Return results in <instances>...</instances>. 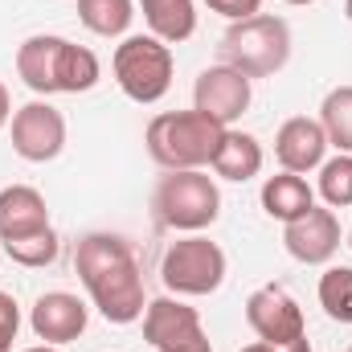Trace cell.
<instances>
[{"label":"cell","instance_id":"cell-1","mask_svg":"<svg viewBox=\"0 0 352 352\" xmlns=\"http://www.w3.org/2000/svg\"><path fill=\"white\" fill-rule=\"evenodd\" d=\"M74 270L87 287V295L94 299V307L102 311L107 324H135L144 320V274L140 263L131 254V246L119 234H87L78 238L74 250Z\"/></svg>","mask_w":352,"mask_h":352},{"label":"cell","instance_id":"cell-2","mask_svg":"<svg viewBox=\"0 0 352 352\" xmlns=\"http://www.w3.org/2000/svg\"><path fill=\"white\" fill-rule=\"evenodd\" d=\"M16 74L33 94H87L98 87L102 66L87 45H74L58 33H37L21 41Z\"/></svg>","mask_w":352,"mask_h":352},{"label":"cell","instance_id":"cell-3","mask_svg":"<svg viewBox=\"0 0 352 352\" xmlns=\"http://www.w3.org/2000/svg\"><path fill=\"white\" fill-rule=\"evenodd\" d=\"M221 140H226V127L201 111H164L144 131L148 156L164 173H188V168L213 164Z\"/></svg>","mask_w":352,"mask_h":352},{"label":"cell","instance_id":"cell-4","mask_svg":"<svg viewBox=\"0 0 352 352\" xmlns=\"http://www.w3.org/2000/svg\"><path fill=\"white\" fill-rule=\"evenodd\" d=\"M291 58V29L283 16H250V21H234L221 37V62L242 70L250 82L270 78L287 66Z\"/></svg>","mask_w":352,"mask_h":352},{"label":"cell","instance_id":"cell-5","mask_svg":"<svg viewBox=\"0 0 352 352\" xmlns=\"http://www.w3.org/2000/svg\"><path fill=\"white\" fill-rule=\"evenodd\" d=\"M152 209H156V221L164 230L176 234H201L217 221L221 213V192L213 184V176H205L201 168H188V173H168L160 176L156 192H152Z\"/></svg>","mask_w":352,"mask_h":352},{"label":"cell","instance_id":"cell-6","mask_svg":"<svg viewBox=\"0 0 352 352\" xmlns=\"http://www.w3.org/2000/svg\"><path fill=\"white\" fill-rule=\"evenodd\" d=\"M111 70H115V82L119 90L140 102V107H152L160 102L168 90H173V50L160 41V37H123V45H115V58H111Z\"/></svg>","mask_w":352,"mask_h":352},{"label":"cell","instance_id":"cell-7","mask_svg":"<svg viewBox=\"0 0 352 352\" xmlns=\"http://www.w3.org/2000/svg\"><path fill=\"white\" fill-rule=\"evenodd\" d=\"M160 278L173 295H213L226 283V250L201 234L176 238L160 258Z\"/></svg>","mask_w":352,"mask_h":352},{"label":"cell","instance_id":"cell-8","mask_svg":"<svg viewBox=\"0 0 352 352\" xmlns=\"http://www.w3.org/2000/svg\"><path fill=\"white\" fill-rule=\"evenodd\" d=\"M246 324L254 328V336L263 344H274V349H303V344H311L307 328H303L299 303L278 283H266L258 291H250V299H246Z\"/></svg>","mask_w":352,"mask_h":352},{"label":"cell","instance_id":"cell-9","mask_svg":"<svg viewBox=\"0 0 352 352\" xmlns=\"http://www.w3.org/2000/svg\"><path fill=\"white\" fill-rule=\"evenodd\" d=\"M62 148H66V119L54 102L33 98L12 111V152L21 160L45 164V160H58Z\"/></svg>","mask_w":352,"mask_h":352},{"label":"cell","instance_id":"cell-10","mask_svg":"<svg viewBox=\"0 0 352 352\" xmlns=\"http://www.w3.org/2000/svg\"><path fill=\"white\" fill-rule=\"evenodd\" d=\"M250 98H254L250 78H246L242 70L226 66V62L201 70L197 82H192V111L217 119L221 127H230L234 119H242V115L250 111Z\"/></svg>","mask_w":352,"mask_h":352},{"label":"cell","instance_id":"cell-11","mask_svg":"<svg viewBox=\"0 0 352 352\" xmlns=\"http://www.w3.org/2000/svg\"><path fill=\"white\" fill-rule=\"evenodd\" d=\"M283 246H287V254L295 263H303V266L332 263V254L340 250V221H336V213L311 205L303 217L283 226Z\"/></svg>","mask_w":352,"mask_h":352},{"label":"cell","instance_id":"cell-12","mask_svg":"<svg viewBox=\"0 0 352 352\" xmlns=\"http://www.w3.org/2000/svg\"><path fill=\"white\" fill-rule=\"evenodd\" d=\"M29 328L37 340L62 349L87 332V303L70 291H45V295H37V303L29 311Z\"/></svg>","mask_w":352,"mask_h":352},{"label":"cell","instance_id":"cell-13","mask_svg":"<svg viewBox=\"0 0 352 352\" xmlns=\"http://www.w3.org/2000/svg\"><path fill=\"white\" fill-rule=\"evenodd\" d=\"M197 336H205V328H201L197 307H188L184 299L164 295V299H152V303L144 307V340L156 352L192 344Z\"/></svg>","mask_w":352,"mask_h":352},{"label":"cell","instance_id":"cell-14","mask_svg":"<svg viewBox=\"0 0 352 352\" xmlns=\"http://www.w3.org/2000/svg\"><path fill=\"white\" fill-rule=\"evenodd\" d=\"M324 152H328V135L320 127V119H307V115H295L278 127L274 135V156L283 164V173H311L324 164Z\"/></svg>","mask_w":352,"mask_h":352},{"label":"cell","instance_id":"cell-15","mask_svg":"<svg viewBox=\"0 0 352 352\" xmlns=\"http://www.w3.org/2000/svg\"><path fill=\"white\" fill-rule=\"evenodd\" d=\"M50 230V209L45 197L33 184H8L0 188V242H16L29 234Z\"/></svg>","mask_w":352,"mask_h":352},{"label":"cell","instance_id":"cell-16","mask_svg":"<svg viewBox=\"0 0 352 352\" xmlns=\"http://www.w3.org/2000/svg\"><path fill=\"white\" fill-rule=\"evenodd\" d=\"M263 164H266L263 144L250 131H230L226 127V140H221V148L213 156V173L221 176V180L246 184V180H254V176L263 173Z\"/></svg>","mask_w":352,"mask_h":352},{"label":"cell","instance_id":"cell-17","mask_svg":"<svg viewBox=\"0 0 352 352\" xmlns=\"http://www.w3.org/2000/svg\"><path fill=\"white\" fill-rule=\"evenodd\" d=\"M316 205V192H311V184L303 180V176L295 173H278L270 176L263 184V209L266 217H274V221H295V217H303L307 209Z\"/></svg>","mask_w":352,"mask_h":352},{"label":"cell","instance_id":"cell-18","mask_svg":"<svg viewBox=\"0 0 352 352\" xmlns=\"http://www.w3.org/2000/svg\"><path fill=\"white\" fill-rule=\"evenodd\" d=\"M140 8H144L152 37H160L164 45H180L197 33V4L192 0H140Z\"/></svg>","mask_w":352,"mask_h":352},{"label":"cell","instance_id":"cell-19","mask_svg":"<svg viewBox=\"0 0 352 352\" xmlns=\"http://www.w3.org/2000/svg\"><path fill=\"white\" fill-rule=\"evenodd\" d=\"M320 127L328 135V148L352 156V87H336L320 102Z\"/></svg>","mask_w":352,"mask_h":352},{"label":"cell","instance_id":"cell-20","mask_svg":"<svg viewBox=\"0 0 352 352\" xmlns=\"http://www.w3.org/2000/svg\"><path fill=\"white\" fill-rule=\"evenodd\" d=\"M135 16L131 0H78V21L98 37H123Z\"/></svg>","mask_w":352,"mask_h":352},{"label":"cell","instance_id":"cell-21","mask_svg":"<svg viewBox=\"0 0 352 352\" xmlns=\"http://www.w3.org/2000/svg\"><path fill=\"white\" fill-rule=\"evenodd\" d=\"M320 307L328 311V320L336 324H352V266H328L320 274Z\"/></svg>","mask_w":352,"mask_h":352},{"label":"cell","instance_id":"cell-22","mask_svg":"<svg viewBox=\"0 0 352 352\" xmlns=\"http://www.w3.org/2000/svg\"><path fill=\"white\" fill-rule=\"evenodd\" d=\"M320 197L328 201V209H349L352 205V156L336 152L332 160L320 164Z\"/></svg>","mask_w":352,"mask_h":352},{"label":"cell","instance_id":"cell-23","mask_svg":"<svg viewBox=\"0 0 352 352\" xmlns=\"http://www.w3.org/2000/svg\"><path fill=\"white\" fill-rule=\"evenodd\" d=\"M4 250H8V258L21 266H50L58 258V250H62V242H58V234L54 230H41V234H29V238H16V242H4Z\"/></svg>","mask_w":352,"mask_h":352},{"label":"cell","instance_id":"cell-24","mask_svg":"<svg viewBox=\"0 0 352 352\" xmlns=\"http://www.w3.org/2000/svg\"><path fill=\"white\" fill-rule=\"evenodd\" d=\"M16 328H21V307L8 291H0V352H12Z\"/></svg>","mask_w":352,"mask_h":352},{"label":"cell","instance_id":"cell-25","mask_svg":"<svg viewBox=\"0 0 352 352\" xmlns=\"http://www.w3.org/2000/svg\"><path fill=\"white\" fill-rule=\"evenodd\" d=\"M213 12H221L226 21H250V16H258V8H263V0H205Z\"/></svg>","mask_w":352,"mask_h":352},{"label":"cell","instance_id":"cell-26","mask_svg":"<svg viewBox=\"0 0 352 352\" xmlns=\"http://www.w3.org/2000/svg\"><path fill=\"white\" fill-rule=\"evenodd\" d=\"M164 352H213V344H209V336H197L192 344H180V349H164Z\"/></svg>","mask_w":352,"mask_h":352},{"label":"cell","instance_id":"cell-27","mask_svg":"<svg viewBox=\"0 0 352 352\" xmlns=\"http://www.w3.org/2000/svg\"><path fill=\"white\" fill-rule=\"evenodd\" d=\"M8 119H12V98H8V87L0 82V127H4Z\"/></svg>","mask_w":352,"mask_h":352},{"label":"cell","instance_id":"cell-28","mask_svg":"<svg viewBox=\"0 0 352 352\" xmlns=\"http://www.w3.org/2000/svg\"><path fill=\"white\" fill-rule=\"evenodd\" d=\"M242 352H311V344H303V349H274V344H263L258 340V344H246Z\"/></svg>","mask_w":352,"mask_h":352},{"label":"cell","instance_id":"cell-29","mask_svg":"<svg viewBox=\"0 0 352 352\" xmlns=\"http://www.w3.org/2000/svg\"><path fill=\"white\" fill-rule=\"evenodd\" d=\"M25 352H62L58 344H37V349H25Z\"/></svg>","mask_w":352,"mask_h":352},{"label":"cell","instance_id":"cell-30","mask_svg":"<svg viewBox=\"0 0 352 352\" xmlns=\"http://www.w3.org/2000/svg\"><path fill=\"white\" fill-rule=\"evenodd\" d=\"M344 12H349V21H352V0H344Z\"/></svg>","mask_w":352,"mask_h":352},{"label":"cell","instance_id":"cell-31","mask_svg":"<svg viewBox=\"0 0 352 352\" xmlns=\"http://www.w3.org/2000/svg\"><path fill=\"white\" fill-rule=\"evenodd\" d=\"M287 4H316V0H287Z\"/></svg>","mask_w":352,"mask_h":352},{"label":"cell","instance_id":"cell-32","mask_svg":"<svg viewBox=\"0 0 352 352\" xmlns=\"http://www.w3.org/2000/svg\"><path fill=\"white\" fill-rule=\"evenodd\" d=\"M349 246H352V230H349Z\"/></svg>","mask_w":352,"mask_h":352},{"label":"cell","instance_id":"cell-33","mask_svg":"<svg viewBox=\"0 0 352 352\" xmlns=\"http://www.w3.org/2000/svg\"><path fill=\"white\" fill-rule=\"evenodd\" d=\"M344 352H352V349H344Z\"/></svg>","mask_w":352,"mask_h":352}]
</instances>
